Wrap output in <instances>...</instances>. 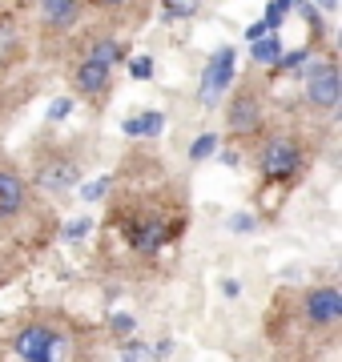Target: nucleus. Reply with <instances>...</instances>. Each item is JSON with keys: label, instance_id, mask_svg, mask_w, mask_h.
<instances>
[{"label": "nucleus", "instance_id": "18", "mask_svg": "<svg viewBox=\"0 0 342 362\" xmlns=\"http://www.w3.org/2000/svg\"><path fill=\"white\" fill-rule=\"evenodd\" d=\"M210 153H218V137H213V133H201L198 141L189 145V157H194V161H206Z\"/></svg>", "mask_w": 342, "mask_h": 362}, {"label": "nucleus", "instance_id": "19", "mask_svg": "<svg viewBox=\"0 0 342 362\" xmlns=\"http://www.w3.org/2000/svg\"><path fill=\"white\" fill-rule=\"evenodd\" d=\"M109 185H113V177H97V181H89L81 194H85V202H97V197H105V194H109Z\"/></svg>", "mask_w": 342, "mask_h": 362}, {"label": "nucleus", "instance_id": "21", "mask_svg": "<svg viewBox=\"0 0 342 362\" xmlns=\"http://www.w3.org/2000/svg\"><path fill=\"white\" fill-rule=\"evenodd\" d=\"M129 73H133L137 81L153 77V61H149V57H133V61H129Z\"/></svg>", "mask_w": 342, "mask_h": 362}, {"label": "nucleus", "instance_id": "4", "mask_svg": "<svg viewBox=\"0 0 342 362\" xmlns=\"http://www.w3.org/2000/svg\"><path fill=\"white\" fill-rule=\"evenodd\" d=\"M298 165H302V149H298L294 141H286V137H282V141L266 145L262 173L274 181V185H278V181H286V177H294V173H298Z\"/></svg>", "mask_w": 342, "mask_h": 362}, {"label": "nucleus", "instance_id": "7", "mask_svg": "<svg viewBox=\"0 0 342 362\" xmlns=\"http://www.w3.org/2000/svg\"><path fill=\"white\" fill-rule=\"evenodd\" d=\"M20 206H25V181L16 177V173H4L0 169V221L16 218Z\"/></svg>", "mask_w": 342, "mask_h": 362}, {"label": "nucleus", "instance_id": "5", "mask_svg": "<svg viewBox=\"0 0 342 362\" xmlns=\"http://www.w3.org/2000/svg\"><path fill=\"white\" fill-rule=\"evenodd\" d=\"M342 318V294L334 286H318L306 294V322L310 326H334Z\"/></svg>", "mask_w": 342, "mask_h": 362}, {"label": "nucleus", "instance_id": "25", "mask_svg": "<svg viewBox=\"0 0 342 362\" xmlns=\"http://www.w3.org/2000/svg\"><path fill=\"white\" fill-rule=\"evenodd\" d=\"M109 326H113V330H121V334H129L133 318H129V314H113V318H109Z\"/></svg>", "mask_w": 342, "mask_h": 362}, {"label": "nucleus", "instance_id": "14", "mask_svg": "<svg viewBox=\"0 0 342 362\" xmlns=\"http://www.w3.org/2000/svg\"><path fill=\"white\" fill-rule=\"evenodd\" d=\"M250 52H254V61H262V65H278V61H282V40L262 37V40H254L250 45Z\"/></svg>", "mask_w": 342, "mask_h": 362}, {"label": "nucleus", "instance_id": "13", "mask_svg": "<svg viewBox=\"0 0 342 362\" xmlns=\"http://www.w3.org/2000/svg\"><path fill=\"white\" fill-rule=\"evenodd\" d=\"M121 57H125V52H121V45H117V40H97V45L89 49V57H85V61H93V65L109 69L113 61H121Z\"/></svg>", "mask_w": 342, "mask_h": 362}, {"label": "nucleus", "instance_id": "3", "mask_svg": "<svg viewBox=\"0 0 342 362\" xmlns=\"http://www.w3.org/2000/svg\"><path fill=\"white\" fill-rule=\"evenodd\" d=\"M234 65H237V49H218L213 52V61L206 65V73H201V93H198V101L201 105H213L218 101V93L234 81Z\"/></svg>", "mask_w": 342, "mask_h": 362}, {"label": "nucleus", "instance_id": "22", "mask_svg": "<svg viewBox=\"0 0 342 362\" xmlns=\"http://www.w3.org/2000/svg\"><path fill=\"white\" fill-rule=\"evenodd\" d=\"M69 113H73V97H57V101L49 105V117H53V121H65Z\"/></svg>", "mask_w": 342, "mask_h": 362}, {"label": "nucleus", "instance_id": "26", "mask_svg": "<svg viewBox=\"0 0 342 362\" xmlns=\"http://www.w3.org/2000/svg\"><path fill=\"white\" fill-rule=\"evenodd\" d=\"M230 226H234L237 233H246V230H254V226H258V221H254L250 214H246V218H234V221H230Z\"/></svg>", "mask_w": 342, "mask_h": 362}, {"label": "nucleus", "instance_id": "27", "mask_svg": "<svg viewBox=\"0 0 342 362\" xmlns=\"http://www.w3.org/2000/svg\"><path fill=\"white\" fill-rule=\"evenodd\" d=\"M237 290H242V286H237L234 278H225V282H222V294L225 298H237Z\"/></svg>", "mask_w": 342, "mask_h": 362}, {"label": "nucleus", "instance_id": "1", "mask_svg": "<svg viewBox=\"0 0 342 362\" xmlns=\"http://www.w3.org/2000/svg\"><path fill=\"white\" fill-rule=\"evenodd\" d=\"M13 346H16V354H20L25 362H61L65 338L57 334V330H49V326L33 322V326H25V330L13 338Z\"/></svg>", "mask_w": 342, "mask_h": 362}, {"label": "nucleus", "instance_id": "17", "mask_svg": "<svg viewBox=\"0 0 342 362\" xmlns=\"http://www.w3.org/2000/svg\"><path fill=\"white\" fill-rule=\"evenodd\" d=\"M290 13V0H274L270 8H266V21H262V28L266 33H278V25H282V16Z\"/></svg>", "mask_w": 342, "mask_h": 362}, {"label": "nucleus", "instance_id": "15", "mask_svg": "<svg viewBox=\"0 0 342 362\" xmlns=\"http://www.w3.org/2000/svg\"><path fill=\"white\" fill-rule=\"evenodd\" d=\"M121 362H158V350H149V342H125Z\"/></svg>", "mask_w": 342, "mask_h": 362}, {"label": "nucleus", "instance_id": "12", "mask_svg": "<svg viewBox=\"0 0 342 362\" xmlns=\"http://www.w3.org/2000/svg\"><path fill=\"white\" fill-rule=\"evenodd\" d=\"M258 113H262V109H258V101H254V97H237L234 101V109H230V129H254V125H258Z\"/></svg>", "mask_w": 342, "mask_h": 362}, {"label": "nucleus", "instance_id": "6", "mask_svg": "<svg viewBox=\"0 0 342 362\" xmlns=\"http://www.w3.org/2000/svg\"><path fill=\"white\" fill-rule=\"evenodd\" d=\"M73 181H81V173H77L73 161H53V165H45L37 173V185L49 189V194H65V189H73Z\"/></svg>", "mask_w": 342, "mask_h": 362}, {"label": "nucleus", "instance_id": "9", "mask_svg": "<svg viewBox=\"0 0 342 362\" xmlns=\"http://www.w3.org/2000/svg\"><path fill=\"white\" fill-rule=\"evenodd\" d=\"M165 238H170V230L161 226V218H149L145 226H137V230H133V250H141V254H153V250H158Z\"/></svg>", "mask_w": 342, "mask_h": 362}, {"label": "nucleus", "instance_id": "2", "mask_svg": "<svg viewBox=\"0 0 342 362\" xmlns=\"http://www.w3.org/2000/svg\"><path fill=\"white\" fill-rule=\"evenodd\" d=\"M342 97V81H338V69L330 61H314L306 69V101L318 105V109H334Z\"/></svg>", "mask_w": 342, "mask_h": 362}, {"label": "nucleus", "instance_id": "20", "mask_svg": "<svg viewBox=\"0 0 342 362\" xmlns=\"http://www.w3.org/2000/svg\"><path fill=\"white\" fill-rule=\"evenodd\" d=\"M89 230H93V221H89V218H77V221H69V226H65V242H77V238H85Z\"/></svg>", "mask_w": 342, "mask_h": 362}, {"label": "nucleus", "instance_id": "10", "mask_svg": "<svg viewBox=\"0 0 342 362\" xmlns=\"http://www.w3.org/2000/svg\"><path fill=\"white\" fill-rule=\"evenodd\" d=\"M121 129H125V137H158V133L165 129V117L161 113H137V117H129Z\"/></svg>", "mask_w": 342, "mask_h": 362}, {"label": "nucleus", "instance_id": "8", "mask_svg": "<svg viewBox=\"0 0 342 362\" xmlns=\"http://www.w3.org/2000/svg\"><path fill=\"white\" fill-rule=\"evenodd\" d=\"M40 16H45L49 28H73L81 16V4H73V0H49V4H40Z\"/></svg>", "mask_w": 342, "mask_h": 362}, {"label": "nucleus", "instance_id": "11", "mask_svg": "<svg viewBox=\"0 0 342 362\" xmlns=\"http://www.w3.org/2000/svg\"><path fill=\"white\" fill-rule=\"evenodd\" d=\"M77 89H81V93H105V89H109V69L93 65V61H81V69H77Z\"/></svg>", "mask_w": 342, "mask_h": 362}, {"label": "nucleus", "instance_id": "24", "mask_svg": "<svg viewBox=\"0 0 342 362\" xmlns=\"http://www.w3.org/2000/svg\"><path fill=\"white\" fill-rule=\"evenodd\" d=\"M306 57H310V49H290L282 61H278V69H294V65H302Z\"/></svg>", "mask_w": 342, "mask_h": 362}, {"label": "nucleus", "instance_id": "23", "mask_svg": "<svg viewBox=\"0 0 342 362\" xmlns=\"http://www.w3.org/2000/svg\"><path fill=\"white\" fill-rule=\"evenodd\" d=\"M194 13H198V4H189V0H182V4L170 0V4H165V16H194Z\"/></svg>", "mask_w": 342, "mask_h": 362}, {"label": "nucleus", "instance_id": "16", "mask_svg": "<svg viewBox=\"0 0 342 362\" xmlns=\"http://www.w3.org/2000/svg\"><path fill=\"white\" fill-rule=\"evenodd\" d=\"M16 45H20V37H16V25H13V21H0V65H4V61L16 52Z\"/></svg>", "mask_w": 342, "mask_h": 362}]
</instances>
